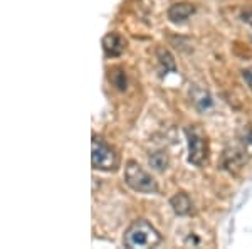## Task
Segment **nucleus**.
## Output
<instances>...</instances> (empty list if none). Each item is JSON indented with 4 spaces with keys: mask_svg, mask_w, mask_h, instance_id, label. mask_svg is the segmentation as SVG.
Masks as SVG:
<instances>
[{
    "mask_svg": "<svg viewBox=\"0 0 252 249\" xmlns=\"http://www.w3.org/2000/svg\"><path fill=\"white\" fill-rule=\"evenodd\" d=\"M123 243L126 248H155L161 243V234L148 220L138 219L126 229Z\"/></svg>",
    "mask_w": 252,
    "mask_h": 249,
    "instance_id": "obj_1",
    "label": "nucleus"
},
{
    "mask_svg": "<svg viewBox=\"0 0 252 249\" xmlns=\"http://www.w3.org/2000/svg\"><path fill=\"white\" fill-rule=\"evenodd\" d=\"M125 182L128 183L129 189L141 194H153L158 190L155 178L150 174H146L141 165L135 160H129L125 167Z\"/></svg>",
    "mask_w": 252,
    "mask_h": 249,
    "instance_id": "obj_2",
    "label": "nucleus"
},
{
    "mask_svg": "<svg viewBox=\"0 0 252 249\" xmlns=\"http://www.w3.org/2000/svg\"><path fill=\"white\" fill-rule=\"evenodd\" d=\"M91 163L96 170H113L118 163L115 150L106 142L97 137H93L91 143Z\"/></svg>",
    "mask_w": 252,
    "mask_h": 249,
    "instance_id": "obj_3",
    "label": "nucleus"
},
{
    "mask_svg": "<svg viewBox=\"0 0 252 249\" xmlns=\"http://www.w3.org/2000/svg\"><path fill=\"white\" fill-rule=\"evenodd\" d=\"M185 135L189 140V162L197 167L204 165L207 160V152H209L204 133L200 132V128L192 126V128H185Z\"/></svg>",
    "mask_w": 252,
    "mask_h": 249,
    "instance_id": "obj_4",
    "label": "nucleus"
},
{
    "mask_svg": "<svg viewBox=\"0 0 252 249\" xmlns=\"http://www.w3.org/2000/svg\"><path fill=\"white\" fill-rule=\"evenodd\" d=\"M126 40L123 36L116 34V32H109L103 37V51L106 58H118L125 52Z\"/></svg>",
    "mask_w": 252,
    "mask_h": 249,
    "instance_id": "obj_5",
    "label": "nucleus"
},
{
    "mask_svg": "<svg viewBox=\"0 0 252 249\" xmlns=\"http://www.w3.org/2000/svg\"><path fill=\"white\" fill-rule=\"evenodd\" d=\"M195 14V7L189 2H180V3H173L168 9V19L173 24H184L189 20L190 15Z\"/></svg>",
    "mask_w": 252,
    "mask_h": 249,
    "instance_id": "obj_6",
    "label": "nucleus"
},
{
    "mask_svg": "<svg viewBox=\"0 0 252 249\" xmlns=\"http://www.w3.org/2000/svg\"><path fill=\"white\" fill-rule=\"evenodd\" d=\"M190 98H192V103L195 105V108L198 109V111H209L210 108L214 106V100L212 96L209 95V91H205V89L202 88H192V91H190Z\"/></svg>",
    "mask_w": 252,
    "mask_h": 249,
    "instance_id": "obj_7",
    "label": "nucleus"
},
{
    "mask_svg": "<svg viewBox=\"0 0 252 249\" xmlns=\"http://www.w3.org/2000/svg\"><path fill=\"white\" fill-rule=\"evenodd\" d=\"M170 206L173 207V212L178 215H189L192 212V201L185 192H178L170 199Z\"/></svg>",
    "mask_w": 252,
    "mask_h": 249,
    "instance_id": "obj_8",
    "label": "nucleus"
},
{
    "mask_svg": "<svg viewBox=\"0 0 252 249\" xmlns=\"http://www.w3.org/2000/svg\"><path fill=\"white\" fill-rule=\"evenodd\" d=\"M157 54H158V61H160V66L163 68V71H165V74L168 71H172V72H175L177 71V64H175V59H173V56L170 54L166 49H163V47H160L157 51Z\"/></svg>",
    "mask_w": 252,
    "mask_h": 249,
    "instance_id": "obj_9",
    "label": "nucleus"
},
{
    "mask_svg": "<svg viewBox=\"0 0 252 249\" xmlns=\"http://www.w3.org/2000/svg\"><path fill=\"white\" fill-rule=\"evenodd\" d=\"M109 81L113 83V86L120 91H125L126 86H128V81H126V72L125 69L121 68H115L109 71Z\"/></svg>",
    "mask_w": 252,
    "mask_h": 249,
    "instance_id": "obj_10",
    "label": "nucleus"
},
{
    "mask_svg": "<svg viewBox=\"0 0 252 249\" xmlns=\"http://www.w3.org/2000/svg\"><path fill=\"white\" fill-rule=\"evenodd\" d=\"M150 165L157 170V172H163V170L168 167V155L165 152H155L150 155Z\"/></svg>",
    "mask_w": 252,
    "mask_h": 249,
    "instance_id": "obj_11",
    "label": "nucleus"
},
{
    "mask_svg": "<svg viewBox=\"0 0 252 249\" xmlns=\"http://www.w3.org/2000/svg\"><path fill=\"white\" fill-rule=\"evenodd\" d=\"M242 77H244V81H246L247 86H249V89L252 91V68L242 69Z\"/></svg>",
    "mask_w": 252,
    "mask_h": 249,
    "instance_id": "obj_12",
    "label": "nucleus"
}]
</instances>
